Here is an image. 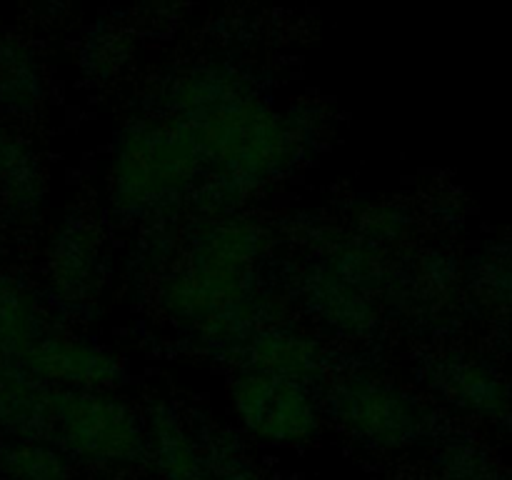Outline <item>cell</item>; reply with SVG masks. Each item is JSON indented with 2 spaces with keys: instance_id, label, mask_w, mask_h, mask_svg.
<instances>
[{
  "instance_id": "cell-1",
  "label": "cell",
  "mask_w": 512,
  "mask_h": 480,
  "mask_svg": "<svg viewBox=\"0 0 512 480\" xmlns=\"http://www.w3.org/2000/svg\"><path fill=\"white\" fill-rule=\"evenodd\" d=\"M150 108L178 120L195 140L205 178L248 193L285 178L310 158L263 88L230 60H195L158 83Z\"/></svg>"
},
{
  "instance_id": "cell-2",
  "label": "cell",
  "mask_w": 512,
  "mask_h": 480,
  "mask_svg": "<svg viewBox=\"0 0 512 480\" xmlns=\"http://www.w3.org/2000/svg\"><path fill=\"white\" fill-rule=\"evenodd\" d=\"M183 240L185 255L158 275L155 298L195 348L233 363L255 330L283 323L280 300L265 293L258 273L270 233L235 213L190 218Z\"/></svg>"
},
{
  "instance_id": "cell-3",
  "label": "cell",
  "mask_w": 512,
  "mask_h": 480,
  "mask_svg": "<svg viewBox=\"0 0 512 480\" xmlns=\"http://www.w3.org/2000/svg\"><path fill=\"white\" fill-rule=\"evenodd\" d=\"M205 178L203 158L178 120L145 108L113 135L108 168L110 215L120 225L175 223Z\"/></svg>"
},
{
  "instance_id": "cell-4",
  "label": "cell",
  "mask_w": 512,
  "mask_h": 480,
  "mask_svg": "<svg viewBox=\"0 0 512 480\" xmlns=\"http://www.w3.org/2000/svg\"><path fill=\"white\" fill-rule=\"evenodd\" d=\"M48 410V443L78 470L108 480L148 468L145 418L118 390L50 388Z\"/></svg>"
},
{
  "instance_id": "cell-5",
  "label": "cell",
  "mask_w": 512,
  "mask_h": 480,
  "mask_svg": "<svg viewBox=\"0 0 512 480\" xmlns=\"http://www.w3.org/2000/svg\"><path fill=\"white\" fill-rule=\"evenodd\" d=\"M323 398L328 418L368 453H405L433 435V410L403 383L375 370H340L325 383Z\"/></svg>"
},
{
  "instance_id": "cell-6",
  "label": "cell",
  "mask_w": 512,
  "mask_h": 480,
  "mask_svg": "<svg viewBox=\"0 0 512 480\" xmlns=\"http://www.w3.org/2000/svg\"><path fill=\"white\" fill-rule=\"evenodd\" d=\"M230 405L240 428L270 448H300L323 430L318 390L275 375L238 373L230 385Z\"/></svg>"
},
{
  "instance_id": "cell-7",
  "label": "cell",
  "mask_w": 512,
  "mask_h": 480,
  "mask_svg": "<svg viewBox=\"0 0 512 480\" xmlns=\"http://www.w3.org/2000/svg\"><path fill=\"white\" fill-rule=\"evenodd\" d=\"M108 280L110 263L98 225L80 213L65 215L45 245L50 303L70 318H85L100 303Z\"/></svg>"
},
{
  "instance_id": "cell-8",
  "label": "cell",
  "mask_w": 512,
  "mask_h": 480,
  "mask_svg": "<svg viewBox=\"0 0 512 480\" xmlns=\"http://www.w3.org/2000/svg\"><path fill=\"white\" fill-rule=\"evenodd\" d=\"M238 373L275 375L298 380L310 388H325L335 375V355L318 335L293 323H273L255 330L235 355Z\"/></svg>"
},
{
  "instance_id": "cell-9",
  "label": "cell",
  "mask_w": 512,
  "mask_h": 480,
  "mask_svg": "<svg viewBox=\"0 0 512 480\" xmlns=\"http://www.w3.org/2000/svg\"><path fill=\"white\" fill-rule=\"evenodd\" d=\"M18 365L48 388L118 390L128 383V370L118 355L98 343L53 330L38 340Z\"/></svg>"
},
{
  "instance_id": "cell-10",
  "label": "cell",
  "mask_w": 512,
  "mask_h": 480,
  "mask_svg": "<svg viewBox=\"0 0 512 480\" xmlns=\"http://www.w3.org/2000/svg\"><path fill=\"white\" fill-rule=\"evenodd\" d=\"M298 295L305 313L343 340H373L385 323L378 298L340 278L315 255L300 275Z\"/></svg>"
},
{
  "instance_id": "cell-11",
  "label": "cell",
  "mask_w": 512,
  "mask_h": 480,
  "mask_svg": "<svg viewBox=\"0 0 512 480\" xmlns=\"http://www.w3.org/2000/svg\"><path fill=\"white\" fill-rule=\"evenodd\" d=\"M48 205L43 158L28 138L0 120V220L13 228H33Z\"/></svg>"
},
{
  "instance_id": "cell-12",
  "label": "cell",
  "mask_w": 512,
  "mask_h": 480,
  "mask_svg": "<svg viewBox=\"0 0 512 480\" xmlns=\"http://www.w3.org/2000/svg\"><path fill=\"white\" fill-rule=\"evenodd\" d=\"M143 418L148 433V468H153L158 480H210L203 448L173 403L153 398Z\"/></svg>"
},
{
  "instance_id": "cell-13",
  "label": "cell",
  "mask_w": 512,
  "mask_h": 480,
  "mask_svg": "<svg viewBox=\"0 0 512 480\" xmlns=\"http://www.w3.org/2000/svg\"><path fill=\"white\" fill-rule=\"evenodd\" d=\"M48 393L18 363L0 360V438L48 440Z\"/></svg>"
},
{
  "instance_id": "cell-14",
  "label": "cell",
  "mask_w": 512,
  "mask_h": 480,
  "mask_svg": "<svg viewBox=\"0 0 512 480\" xmlns=\"http://www.w3.org/2000/svg\"><path fill=\"white\" fill-rule=\"evenodd\" d=\"M48 98V78L40 55L25 40L0 33V115L30 118Z\"/></svg>"
},
{
  "instance_id": "cell-15",
  "label": "cell",
  "mask_w": 512,
  "mask_h": 480,
  "mask_svg": "<svg viewBox=\"0 0 512 480\" xmlns=\"http://www.w3.org/2000/svg\"><path fill=\"white\" fill-rule=\"evenodd\" d=\"M48 333V315L33 290L0 273V360L18 363Z\"/></svg>"
},
{
  "instance_id": "cell-16",
  "label": "cell",
  "mask_w": 512,
  "mask_h": 480,
  "mask_svg": "<svg viewBox=\"0 0 512 480\" xmlns=\"http://www.w3.org/2000/svg\"><path fill=\"white\" fill-rule=\"evenodd\" d=\"M190 428L203 448L210 480H278L250 460V455L245 453L243 438L235 430L200 413L193 415Z\"/></svg>"
},
{
  "instance_id": "cell-17",
  "label": "cell",
  "mask_w": 512,
  "mask_h": 480,
  "mask_svg": "<svg viewBox=\"0 0 512 480\" xmlns=\"http://www.w3.org/2000/svg\"><path fill=\"white\" fill-rule=\"evenodd\" d=\"M430 388L448 403L470 413H493L500 405V385L480 365L443 358L428 370Z\"/></svg>"
},
{
  "instance_id": "cell-18",
  "label": "cell",
  "mask_w": 512,
  "mask_h": 480,
  "mask_svg": "<svg viewBox=\"0 0 512 480\" xmlns=\"http://www.w3.org/2000/svg\"><path fill=\"white\" fill-rule=\"evenodd\" d=\"M0 480H80V470L48 440L0 438Z\"/></svg>"
},
{
  "instance_id": "cell-19",
  "label": "cell",
  "mask_w": 512,
  "mask_h": 480,
  "mask_svg": "<svg viewBox=\"0 0 512 480\" xmlns=\"http://www.w3.org/2000/svg\"><path fill=\"white\" fill-rule=\"evenodd\" d=\"M135 40L123 28L98 23L85 33L78 50V65L90 83H110L133 63Z\"/></svg>"
},
{
  "instance_id": "cell-20",
  "label": "cell",
  "mask_w": 512,
  "mask_h": 480,
  "mask_svg": "<svg viewBox=\"0 0 512 480\" xmlns=\"http://www.w3.org/2000/svg\"><path fill=\"white\" fill-rule=\"evenodd\" d=\"M413 215L403 203H370L363 213H358L353 233L378 248L390 250L403 243L408 235Z\"/></svg>"
},
{
  "instance_id": "cell-21",
  "label": "cell",
  "mask_w": 512,
  "mask_h": 480,
  "mask_svg": "<svg viewBox=\"0 0 512 480\" xmlns=\"http://www.w3.org/2000/svg\"><path fill=\"white\" fill-rule=\"evenodd\" d=\"M108 480H145V478H138V475H120V478H108Z\"/></svg>"
},
{
  "instance_id": "cell-22",
  "label": "cell",
  "mask_w": 512,
  "mask_h": 480,
  "mask_svg": "<svg viewBox=\"0 0 512 480\" xmlns=\"http://www.w3.org/2000/svg\"><path fill=\"white\" fill-rule=\"evenodd\" d=\"M393 480H435V478H405L403 475V478H393Z\"/></svg>"
},
{
  "instance_id": "cell-23",
  "label": "cell",
  "mask_w": 512,
  "mask_h": 480,
  "mask_svg": "<svg viewBox=\"0 0 512 480\" xmlns=\"http://www.w3.org/2000/svg\"><path fill=\"white\" fill-rule=\"evenodd\" d=\"M0 253H3V245H0Z\"/></svg>"
}]
</instances>
